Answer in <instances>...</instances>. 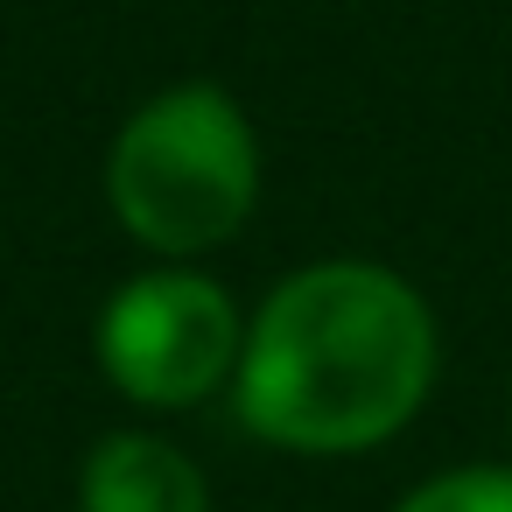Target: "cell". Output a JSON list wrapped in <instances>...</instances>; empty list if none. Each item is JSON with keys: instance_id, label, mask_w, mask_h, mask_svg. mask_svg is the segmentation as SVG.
Returning <instances> with one entry per match:
<instances>
[{"instance_id": "4", "label": "cell", "mask_w": 512, "mask_h": 512, "mask_svg": "<svg viewBox=\"0 0 512 512\" xmlns=\"http://www.w3.org/2000/svg\"><path fill=\"white\" fill-rule=\"evenodd\" d=\"M78 512H211V484L176 442L120 428L92 442L78 470Z\"/></svg>"}, {"instance_id": "3", "label": "cell", "mask_w": 512, "mask_h": 512, "mask_svg": "<svg viewBox=\"0 0 512 512\" xmlns=\"http://www.w3.org/2000/svg\"><path fill=\"white\" fill-rule=\"evenodd\" d=\"M99 365L134 407H197L211 400L246 351V316L211 274L155 267L113 288L99 309Z\"/></svg>"}, {"instance_id": "5", "label": "cell", "mask_w": 512, "mask_h": 512, "mask_svg": "<svg viewBox=\"0 0 512 512\" xmlns=\"http://www.w3.org/2000/svg\"><path fill=\"white\" fill-rule=\"evenodd\" d=\"M393 512H512V463H463L414 484Z\"/></svg>"}, {"instance_id": "2", "label": "cell", "mask_w": 512, "mask_h": 512, "mask_svg": "<svg viewBox=\"0 0 512 512\" xmlns=\"http://www.w3.org/2000/svg\"><path fill=\"white\" fill-rule=\"evenodd\" d=\"M106 197L134 246L197 260L260 204V134L225 85H169L113 134Z\"/></svg>"}, {"instance_id": "1", "label": "cell", "mask_w": 512, "mask_h": 512, "mask_svg": "<svg viewBox=\"0 0 512 512\" xmlns=\"http://www.w3.org/2000/svg\"><path fill=\"white\" fill-rule=\"evenodd\" d=\"M435 358V316L407 274L316 260L253 309L232 400L239 421L288 456H358L421 414Z\"/></svg>"}]
</instances>
